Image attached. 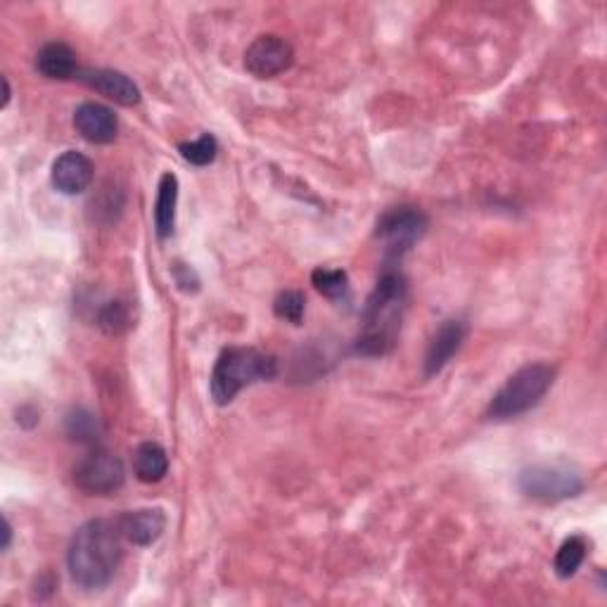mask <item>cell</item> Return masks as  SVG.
<instances>
[{
  "label": "cell",
  "instance_id": "6da1fadb",
  "mask_svg": "<svg viewBox=\"0 0 607 607\" xmlns=\"http://www.w3.org/2000/svg\"><path fill=\"white\" fill-rule=\"evenodd\" d=\"M122 541L119 527L110 520H88L76 529L67 551V567L74 584L81 589L108 586L124 558Z\"/></svg>",
  "mask_w": 607,
  "mask_h": 607
},
{
  "label": "cell",
  "instance_id": "7a4b0ae2",
  "mask_svg": "<svg viewBox=\"0 0 607 607\" xmlns=\"http://www.w3.org/2000/svg\"><path fill=\"white\" fill-rule=\"evenodd\" d=\"M406 278L396 270H387L378 280L376 290L368 296L361 318V332L356 338V352L364 356H384L396 344L406 312Z\"/></svg>",
  "mask_w": 607,
  "mask_h": 607
},
{
  "label": "cell",
  "instance_id": "3957f363",
  "mask_svg": "<svg viewBox=\"0 0 607 607\" xmlns=\"http://www.w3.org/2000/svg\"><path fill=\"white\" fill-rule=\"evenodd\" d=\"M278 376V361L248 346H230L218 356L212 370V396L218 406L230 404L244 387L274 380Z\"/></svg>",
  "mask_w": 607,
  "mask_h": 607
},
{
  "label": "cell",
  "instance_id": "277c9868",
  "mask_svg": "<svg viewBox=\"0 0 607 607\" xmlns=\"http://www.w3.org/2000/svg\"><path fill=\"white\" fill-rule=\"evenodd\" d=\"M555 382V368L548 364H529L513 372L489 404V418L513 420L541 404Z\"/></svg>",
  "mask_w": 607,
  "mask_h": 607
},
{
  "label": "cell",
  "instance_id": "5b68a950",
  "mask_svg": "<svg viewBox=\"0 0 607 607\" xmlns=\"http://www.w3.org/2000/svg\"><path fill=\"white\" fill-rule=\"evenodd\" d=\"M520 492L539 503H560L567 498H577L584 492L581 475L567 465H532L518 477Z\"/></svg>",
  "mask_w": 607,
  "mask_h": 607
},
{
  "label": "cell",
  "instance_id": "8992f818",
  "mask_svg": "<svg viewBox=\"0 0 607 607\" xmlns=\"http://www.w3.org/2000/svg\"><path fill=\"white\" fill-rule=\"evenodd\" d=\"M425 230H428V216H425L416 206H394V210L384 212L378 222V238L387 242V254L394 260L402 256L416 244Z\"/></svg>",
  "mask_w": 607,
  "mask_h": 607
},
{
  "label": "cell",
  "instance_id": "52a82bcc",
  "mask_svg": "<svg viewBox=\"0 0 607 607\" xmlns=\"http://www.w3.org/2000/svg\"><path fill=\"white\" fill-rule=\"evenodd\" d=\"M126 482L124 463L108 454V451H93L84 456L74 468V484L86 494L93 496H110L119 492Z\"/></svg>",
  "mask_w": 607,
  "mask_h": 607
},
{
  "label": "cell",
  "instance_id": "ba28073f",
  "mask_svg": "<svg viewBox=\"0 0 607 607\" xmlns=\"http://www.w3.org/2000/svg\"><path fill=\"white\" fill-rule=\"evenodd\" d=\"M294 62L292 46L276 34H264L254 38L252 46L244 50V67L256 79H276L278 74L288 72Z\"/></svg>",
  "mask_w": 607,
  "mask_h": 607
},
{
  "label": "cell",
  "instance_id": "9c48e42d",
  "mask_svg": "<svg viewBox=\"0 0 607 607\" xmlns=\"http://www.w3.org/2000/svg\"><path fill=\"white\" fill-rule=\"evenodd\" d=\"M465 334H468V326L463 320H444L439 326L425 354V378H434L448 366V361L460 352Z\"/></svg>",
  "mask_w": 607,
  "mask_h": 607
},
{
  "label": "cell",
  "instance_id": "30bf717a",
  "mask_svg": "<svg viewBox=\"0 0 607 607\" xmlns=\"http://www.w3.org/2000/svg\"><path fill=\"white\" fill-rule=\"evenodd\" d=\"M93 176H96L93 162L76 150L62 152L53 162V172H50L53 186L60 192H64V195H79V192H84L90 184H93Z\"/></svg>",
  "mask_w": 607,
  "mask_h": 607
},
{
  "label": "cell",
  "instance_id": "8fae6325",
  "mask_svg": "<svg viewBox=\"0 0 607 607\" xmlns=\"http://www.w3.org/2000/svg\"><path fill=\"white\" fill-rule=\"evenodd\" d=\"M74 128L88 143L108 146L116 138L119 124H116V116L110 108L100 105V102H84L74 112Z\"/></svg>",
  "mask_w": 607,
  "mask_h": 607
},
{
  "label": "cell",
  "instance_id": "7c38bea8",
  "mask_svg": "<svg viewBox=\"0 0 607 607\" xmlns=\"http://www.w3.org/2000/svg\"><path fill=\"white\" fill-rule=\"evenodd\" d=\"M79 79L88 88H93L96 93L105 96L108 100L116 102V105L134 108V105H138V102H140V88L122 72H114V69H86V72H79Z\"/></svg>",
  "mask_w": 607,
  "mask_h": 607
},
{
  "label": "cell",
  "instance_id": "4fadbf2b",
  "mask_svg": "<svg viewBox=\"0 0 607 607\" xmlns=\"http://www.w3.org/2000/svg\"><path fill=\"white\" fill-rule=\"evenodd\" d=\"M116 527L124 541L134 546H152L166 529V515L162 508H140L134 513H124Z\"/></svg>",
  "mask_w": 607,
  "mask_h": 607
},
{
  "label": "cell",
  "instance_id": "5bb4252c",
  "mask_svg": "<svg viewBox=\"0 0 607 607\" xmlns=\"http://www.w3.org/2000/svg\"><path fill=\"white\" fill-rule=\"evenodd\" d=\"M36 69L41 72L46 79H72L74 74H79L76 67V53L67 43H48L36 55Z\"/></svg>",
  "mask_w": 607,
  "mask_h": 607
},
{
  "label": "cell",
  "instance_id": "9a60e30c",
  "mask_svg": "<svg viewBox=\"0 0 607 607\" xmlns=\"http://www.w3.org/2000/svg\"><path fill=\"white\" fill-rule=\"evenodd\" d=\"M134 470L140 482L157 484L169 472V456H166V451L160 444L146 442L136 448Z\"/></svg>",
  "mask_w": 607,
  "mask_h": 607
},
{
  "label": "cell",
  "instance_id": "2e32d148",
  "mask_svg": "<svg viewBox=\"0 0 607 607\" xmlns=\"http://www.w3.org/2000/svg\"><path fill=\"white\" fill-rule=\"evenodd\" d=\"M176 202H178V178L164 174L157 188V204H154V228L160 238H169L176 224Z\"/></svg>",
  "mask_w": 607,
  "mask_h": 607
},
{
  "label": "cell",
  "instance_id": "e0dca14e",
  "mask_svg": "<svg viewBox=\"0 0 607 607\" xmlns=\"http://www.w3.org/2000/svg\"><path fill=\"white\" fill-rule=\"evenodd\" d=\"M586 551H589V544L584 536L567 539L560 546L558 555H555V572H558V577H562V579L574 577L579 572V567L586 560Z\"/></svg>",
  "mask_w": 607,
  "mask_h": 607
},
{
  "label": "cell",
  "instance_id": "ac0fdd59",
  "mask_svg": "<svg viewBox=\"0 0 607 607\" xmlns=\"http://www.w3.org/2000/svg\"><path fill=\"white\" fill-rule=\"evenodd\" d=\"M67 434L74 439V442L96 444L102 437V428L93 413L86 408H76L67 416Z\"/></svg>",
  "mask_w": 607,
  "mask_h": 607
},
{
  "label": "cell",
  "instance_id": "d6986e66",
  "mask_svg": "<svg viewBox=\"0 0 607 607\" xmlns=\"http://www.w3.org/2000/svg\"><path fill=\"white\" fill-rule=\"evenodd\" d=\"M314 288L328 300H344L349 294V278L338 268H316L312 276Z\"/></svg>",
  "mask_w": 607,
  "mask_h": 607
},
{
  "label": "cell",
  "instance_id": "ffe728a7",
  "mask_svg": "<svg viewBox=\"0 0 607 607\" xmlns=\"http://www.w3.org/2000/svg\"><path fill=\"white\" fill-rule=\"evenodd\" d=\"M178 150H180V157H184L186 162L195 164V166H206L216 160L218 143L214 136L204 134L198 140H190V143H180Z\"/></svg>",
  "mask_w": 607,
  "mask_h": 607
},
{
  "label": "cell",
  "instance_id": "44dd1931",
  "mask_svg": "<svg viewBox=\"0 0 607 607\" xmlns=\"http://www.w3.org/2000/svg\"><path fill=\"white\" fill-rule=\"evenodd\" d=\"M304 308H306V300L302 292L296 290H286L276 296L274 302V312L280 320H288L292 326H300L304 318Z\"/></svg>",
  "mask_w": 607,
  "mask_h": 607
},
{
  "label": "cell",
  "instance_id": "7402d4cb",
  "mask_svg": "<svg viewBox=\"0 0 607 607\" xmlns=\"http://www.w3.org/2000/svg\"><path fill=\"white\" fill-rule=\"evenodd\" d=\"M98 326L110 332V334H119L124 332L128 326H131V318H128V308L122 302H110L108 306H102V312L98 316Z\"/></svg>",
  "mask_w": 607,
  "mask_h": 607
},
{
  "label": "cell",
  "instance_id": "603a6c76",
  "mask_svg": "<svg viewBox=\"0 0 607 607\" xmlns=\"http://www.w3.org/2000/svg\"><path fill=\"white\" fill-rule=\"evenodd\" d=\"M3 536H5V541H3V551H8V548H10V541H12V524H10V520H5Z\"/></svg>",
  "mask_w": 607,
  "mask_h": 607
},
{
  "label": "cell",
  "instance_id": "cb8c5ba5",
  "mask_svg": "<svg viewBox=\"0 0 607 607\" xmlns=\"http://www.w3.org/2000/svg\"><path fill=\"white\" fill-rule=\"evenodd\" d=\"M3 88H5V96H3V108H8L10 96H12V90H10V81H8V79H3Z\"/></svg>",
  "mask_w": 607,
  "mask_h": 607
}]
</instances>
